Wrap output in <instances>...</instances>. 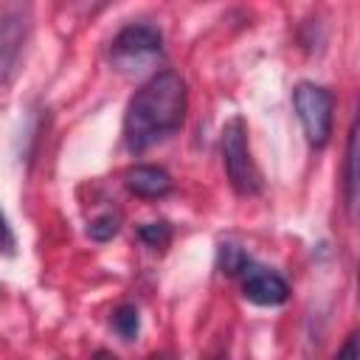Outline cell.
<instances>
[{
	"label": "cell",
	"instance_id": "obj_13",
	"mask_svg": "<svg viewBox=\"0 0 360 360\" xmlns=\"http://www.w3.org/2000/svg\"><path fill=\"white\" fill-rule=\"evenodd\" d=\"M14 248H17V239H14V231H11V225H8V219H6V214L0 211V253H6V256H11V253H14Z\"/></svg>",
	"mask_w": 360,
	"mask_h": 360
},
{
	"label": "cell",
	"instance_id": "obj_6",
	"mask_svg": "<svg viewBox=\"0 0 360 360\" xmlns=\"http://www.w3.org/2000/svg\"><path fill=\"white\" fill-rule=\"evenodd\" d=\"M242 292L248 301L259 304V307H278L287 301L290 295V284L273 273V270H264V267H250L245 270V281H242Z\"/></svg>",
	"mask_w": 360,
	"mask_h": 360
},
{
	"label": "cell",
	"instance_id": "obj_14",
	"mask_svg": "<svg viewBox=\"0 0 360 360\" xmlns=\"http://www.w3.org/2000/svg\"><path fill=\"white\" fill-rule=\"evenodd\" d=\"M335 360H357V335H349L343 349L335 354Z\"/></svg>",
	"mask_w": 360,
	"mask_h": 360
},
{
	"label": "cell",
	"instance_id": "obj_10",
	"mask_svg": "<svg viewBox=\"0 0 360 360\" xmlns=\"http://www.w3.org/2000/svg\"><path fill=\"white\" fill-rule=\"evenodd\" d=\"M112 329H115L124 340L138 338V332H141V315H138V307H135V304H121V307L112 312Z\"/></svg>",
	"mask_w": 360,
	"mask_h": 360
},
{
	"label": "cell",
	"instance_id": "obj_5",
	"mask_svg": "<svg viewBox=\"0 0 360 360\" xmlns=\"http://www.w3.org/2000/svg\"><path fill=\"white\" fill-rule=\"evenodd\" d=\"M25 37H28V8L25 6L0 8V84H6L14 76Z\"/></svg>",
	"mask_w": 360,
	"mask_h": 360
},
{
	"label": "cell",
	"instance_id": "obj_4",
	"mask_svg": "<svg viewBox=\"0 0 360 360\" xmlns=\"http://www.w3.org/2000/svg\"><path fill=\"white\" fill-rule=\"evenodd\" d=\"M163 51V34L149 22H132L121 28L110 45V59L121 73H138L149 68Z\"/></svg>",
	"mask_w": 360,
	"mask_h": 360
},
{
	"label": "cell",
	"instance_id": "obj_15",
	"mask_svg": "<svg viewBox=\"0 0 360 360\" xmlns=\"http://www.w3.org/2000/svg\"><path fill=\"white\" fill-rule=\"evenodd\" d=\"M93 360H118V357H115L112 352H104V349H101V352H96V354H93Z\"/></svg>",
	"mask_w": 360,
	"mask_h": 360
},
{
	"label": "cell",
	"instance_id": "obj_11",
	"mask_svg": "<svg viewBox=\"0 0 360 360\" xmlns=\"http://www.w3.org/2000/svg\"><path fill=\"white\" fill-rule=\"evenodd\" d=\"M118 228H121V222H118L115 214H101V217H96V219L87 225V236H90L93 242H110V239L118 233Z\"/></svg>",
	"mask_w": 360,
	"mask_h": 360
},
{
	"label": "cell",
	"instance_id": "obj_2",
	"mask_svg": "<svg viewBox=\"0 0 360 360\" xmlns=\"http://www.w3.org/2000/svg\"><path fill=\"white\" fill-rule=\"evenodd\" d=\"M222 160H225V174L236 194H242V197L259 194L262 174L250 158L248 127H245V118H239V115H233L222 127Z\"/></svg>",
	"mask_w": 360,
	"mask_h": 360
},
{
	"label": "cell",
	"instance_id": "obj_3",
	"mask_svg": "<svg viewBox=\"0 0 360 360\" xmlns=\"http://www.w3.org/2000/svg\"><path fill=\"white\" fill-rule=\"evenodd\" d=\"M292 107H295V115L304 127L309 146H315V149L326 146L329 135H332V118H335L332 90L312 84V82H301L292 90Z\"/></svg>",
	"mask_w": 360,
	"mask_h": 360
},
{
	"label": "cell",
	"instance_id": "obj_8",
	"mask_svg": "<svg viewBox=\"0 0 360 360\" xmlns=\"http://www.w3.org/2000/svg\"><path fill=\"white\" fill-rule=\"evenodd\" d=\"M346 205L354 211L357 202V121L349 129V143H346Z\"/></svg>",
	"mask_w": 360,
	"mask_h": 360
},
{
	"label": "cell",
	"instance_id": "obj_9",
	"mask_svg": "<svg viewBox=\"0 0 360 360\" xmlns=\"http://www.w3.org/2000/svg\"><path fill=\"white\" fill-rule=\"evenodd\" d=\"M217 264H219L222 273L239 276V273H245V270L250 267V259H248V253H245L239 245L222 242V245H219V253H217Z\"/></svg>",
	"mask_w": 360,
	"mask_h": 360
},
{
	"label": "cell",
	"instance_id": "obj_12",
	"mask_svg": "<svg viewBox=\"0 0 360 360\" xmlns=\"http://www.w3.org/2000/svg\"><path fill=\"white\" fill-rule=\"evenodd\" d=\"M138 239L143 242V245H149V248H163L169 239H172V228H169V222H146V225H141L138 228Z\"/></svg>",
	"mask_w": 360,
	"mask_h": 360
},
{
	"label": "cell",
	"instance_id": "obj_1",
	"mask_svg": "<svg viewBox=\"0 0 360 360\" xmlns=\"http://www.w3.org/2000/svg\"><path fill=\"white\" fill-rule=\"evenodd\" d=\"M186 82L174 70L155 73L129 98L124 115V143L129 152H146L163 138L174 135L186 121Z\"/></svg>",
	"mask_w": 360,
	"mask_h": 360
},
{
	"label": "cell",
	"instance_id": "obj_7",
	"mask_svg": "<svg viewBox=\"0 0 360 360\" xmlns=\"http://www.w3.org/2000/svg\"><path fill=\"white\" fill-rule=\"evenodd\" d=\"M124 183L135 197H149V200L166 197L172 191V177L160 166H132L124 174Z\"/></svg>",
	"mask_w": 360,
	"mask_h": 360
}]
</instances>
